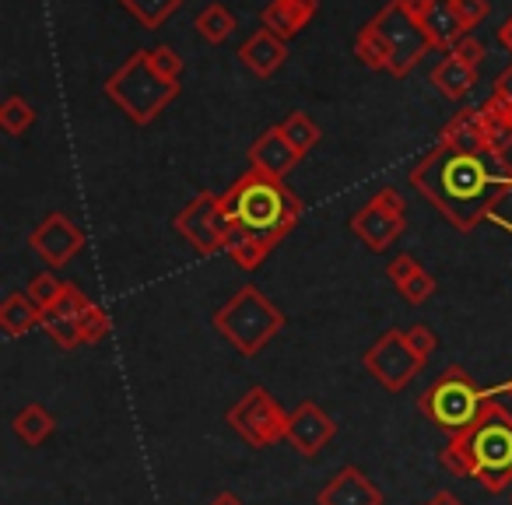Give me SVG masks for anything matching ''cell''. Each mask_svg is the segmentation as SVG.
<instances>
[{
	"mask_svg": "<svg viewBox=\"0 0 512 505\" xmlns=\"http://www.w3.org/2000/svg\"><path fill=\"white\" fill-rule=\"evenodd\" d=\"M477 113H481L484 144H488V151H495V155H505V151L512 148V109L505 106L502 99H495V95H491V99L484 102Z\"/></svg>",
	"mask_w": 512,
	"mask_h": 505,
	"instance_id": "44dd1931",
	"label": "cell"
},
{
	"mask_svg": "<svg viewBox=\"0 0 512 505\" xmlns=\"http://www.w3.org/2000/svg\"><path fill=\"white\" fill-rule=\"evenodd\" d=\"M32 123H36V109H32L22 95H11V99H4V106H0V127L8 130V134H15V137L25 134Z\"/></svg>",
	"mask_w": 512,
	"mask_h": 505,
	"instance_id": "f546056e",
	"label": "cell"
},
{
	"mask_svg": "<svg viewBox=\"0 0 512 505\" xmlns=\"http://www.w3.org/2000/svg\"><path fill=\"white\" fill-rule=\"evenodd\" d=\"M221 207L232 218V225H242L256 235H271L278 242L302 218V200L281 179H271L256 169H249L232 190H225Z\"/></svg>",
	"mask_w": 512,
	"mask_h": 505,
	"instance_id": "3957f363",
	"label": "cell"
},
{
	"mask_svg": "<svg viewBox=\"0 0 512 505\" xmlns=\"http://www.w3.org/2000/svg\"><path fill=\"white\" fill-rule=\"evenodd\" d=\"M123 8H127L144 29H158L172 11L183 8V0H123Z\"/></svg>",
	"mask_w": 512,
	"mask_h": 505,
	"instance_id": "83f0119b",
	"label": "cell"
},
{
	"mask_svg": "<svg viewBox=\"0 0 512 505\" xmlns=\"http://www.w3.org/2000/svg\"><path fill=\"white\" fill-rule=\"evenodd\" d=\"M281 134L292 141V148L299 151V155H309V151L320 144V127H316L313 120H309L306 113H292L285 123H281Z\"/></svg>",
	"mask_w": 512,
	"mask_h": 505,
	"instance_id": "f1b7e54d",
	"label": "cell"
},
{
	"mask_svg": "<svg viewBox=\"0 0 512 505\" xmlns=\"http://www.w3.org/2000/svg\"><path fill=\"white\" fill-rule=\"evenodd\" d=\"M407 11L418 18L432 46H449L453 50L456 39L467 36L460 15H456V0H404Z\"/></svg>",
	"mask_w": 512,
	"mask_h": 505,
	"instance_id": "5bb4252c",
	"label": "cell"
},
{
	"mask_svg": "<svg viewBox=\"0 0 512 505\" xmlns=\"http://www.w3.org/2000/svg\"><path fill=\"white\" fill-rule=\"evenodd\" d=\"M379 29V36L390 43V50H393V64H390V71L393 74H407L411 71V64L421 57V53L428 50V36H425V29L418 25V18L407 11V4L404 0H397V4H390V8L383 11V15L372 22Z\"/></svg>",
	"mask_w": 512,
	"mask_h": 505,
	"instance_id": "30bf717a",
	"label": "cell"
},
{
	"mask_svg": "<svg viewBox=\"0 0 512 505\" xmlns=\"http://www.w3.org/2000/svg\"><path fill=\"white\" fill-rule=\"evenodd\" d=\"M474 81H477V71L463 64V60H456L453 53H449L442 64H435V71H432V85L453 102H460L463 95L474 88Z\"/></svg>",
	"mask_w": 512,
	"mask_h": 505,
	"instance_id": "603a6c76",
	"label": "cell"
},
{
	"mask_svg": "<svg viewBox=\"0 0 512 505\" xmlns=\"http://www.w3.org/2000/svg\"><path fill=\"white\" fill-rule=\"evenodd\" d=\"M355 53H358V60H362V64L369 67V71H390V64H393L390 43H386V39L379 36L376 25H365V29L358 32Z\"/></svg>",
	"mask_w": 512,
	"mask_h": 505,
	"instance_id": "484cf974",
	"label": "cell"
},
{
	"mask_svg": "<svg viewBox=\"0 0 512 505\" xmlns=\"http://www.w3.org/2000/svg\"><path fill=\"white\" fill-rule=\"evenodd\" d=\"M64 288H67V281H57V274L43 271V274H36V278L29 281V299L46 313V309H53L60 302Z\"/></svg>",
	"mask_w": 512,
	"mask_h": 505,
	"instance_id": "4dcf8cb0",
	"label": "cell"
},
{
	"mask_svg": "<svg viewBox=\"0 0 512 505\" xmlns=\"http://www.w3.org/2000/svg\"><path fill=\"white\" fill-rule=\"evenodd\" d=\"M442 141L456 144V148H470V151H488L484 144V127H481V113L477 109H463L456 113V120L442 130Z\"/></svg>",
	"mask_w": 512,
	"mask_h": 505,
	"instance_id": "d4e9b609",
	"label": "cell"
},
{
	"mask_svg": "<svg viewBox=\"0 0 512 505\" xmlns=\"http://www.w3.org/2000/svg\"><path fill=\"white\" fill-rule=\"evenodd\" d=\"M411 183L453 221L460 232H470L495 204L512 193V165L495 151H470L442 141L418 169Z\"/></svg>",
	"mask_w": 512,
	"mask_h": 505,
	"instance_id": "6da1fadb",
	"label": "cell"
},
{
	"mask_svg": "<svg viewBox=\"0 0 512 505\" xmlns=\"http://www.w3.org/2000/svg\"><path fill=\"white\" fill-rule=\"evenodd\" d=\"M491 397V386H477L470 379V372L463 365H449L432 386L418 397V411L432 421L435 428L442 432H463L467 425H474V418L481 414V407L488 404Z\"/></svg>",
	"mask_w": 512,
	"mask_h": 505,
	"instance_id": "5b68a950",
	"label": "cell"
},
{
	"mask_svg": "<svg viewBox=\"0 0 512 505\" xmlns=\"http://www.w3.org/2000/svg\"><path fill=\"white\" fill-rule=\"evenodd\" d=\"M316 15V0H274L264 11V29L278 39H292L302 32V25Z\"/></svg>",
	"mask_w": 512,
	"mask_h": 505,
	"instance_id": "d6986e66",
	"label": "cell"
},
{
	"mask_svg": "<svg viewBox=\"0 0 512 505\" xmlns=\"http://www.w3.org/2000/svg\"><path fill=\"white\" fill-rule=\"evenodd\" d=\"M288 414L278 400L271 397V390L264 386H249L232 407H228V425L242 442H249L253 449H271L281 439H288Z\"/></svg>",
	"mask_w": 512,
	"mask_h": 505,
	"instance_id": "52a82bcc",
	"label": "cell"
},
{
	"mask_svg": "<svg viewBox=\"0 0 512 505\" xmlns=\"http://www.w3.org/2000/svg\"><path fill=\"white\" fill-rule=\"evenodd\" d=\"M197 32L207 39V43H225V39L235 32V15L225 8V4H211V8L200 11Z\"/></svg>",
	"mask_w": 512,
	"mask_h": 505,
	"instance_id": "4316f807",
	"label": "cell"
},
{
	"mask_svg": "<svg viewBox=\"0 0 512 505\" xmlns=\"http://www.w3.org/2000/svg\"><path fill=\"white\" fill-rule=\"evenodd\" d=\"M11 432L18 435V442H22V446L36 449V446H43L53 432H57V418H53L43 404H29V407H22V411L15 414V421H11Z\"/></svg>",
	"mask_w": 512,
	"mask_h": 505,
	"instance_id": "7402d4cb",
	"label": "cell"
},
{
	"mask_svg": "<svg viewBox=\"0 0 512 505\" xmlns=\"http://www.w3.org/2000/svg\"><path fill=\"white\" fill-rule=\"evenodd\" d=\"M400 295H404L411 306H421V302H428L435 295V278L428 271H421V274H414L411 281H407L404 288H400Z\"/></svg>",
	"mask_w": 512,
	"mask_h": 505,
	"instance_id": "e575fe53",
	"label": "cell"
},
{
	"mask_svg": "<svg viewBox=\"0 0 512 505\" xmlns=\"http://www.w3.org/2000/svg\"><path fill=\"white\" fill-rule=\"evenodd\" d=\"M148 60H151V67H155V71L162 74L165 81H179V74H183V57H179L176 50H169V46L148 50Z\"/></svg>",
	"mask_w": 512,
	"mask_h": 505,
	"instance_id": "d6a6232c",
	"label": "cell"
},
{
	"mask_svg": "<svg viewBox=\"0 0 512 505\" xmlns=\"http://www.w3.org/2000/svg\"><path fill=\"white\" fill-rule=\"evenodd\" d=\"M488 0H456V15H460L463 29H477L488 18Z\"/></svg>",
	"mask_w": 512,
	"mask_h": 505,
	"instance_id": "8d00e7d4",
	"label": "cell"
},
{
	"mask_svg": "<svg viewBox=\"0 0 512 505\" xmlns=\"http://www.w3.org/2000/svg\"><path fill=\"white\" fill-rule=\"evenodd\" d=\"M274 246H278V239H271V235H256L242 225H232L225 235V253L242 267V271H256V267L271 257Z\"/></svg>",
	"mask_w": 512,
	"mask_h": 505,
	"instance_id": "ac0fdd59",
	"label": "cell"
},
{
	"mask_svg": "<svg viewBox=\"0 0 512 505\" xmlns=\"http://www.w3.org/2000/svg\"><path fill=\"white\" fill-rule=\"evenodd\" d=\"M498 393H509V397H512V379H505V383L491 386V397H498Z\"/></svg>",
	"mask_w": 512,
	"mask_h": 505,
	"instance_id": "ee69618b",
	"label": "cell"
},
{
	"mask_svg": "<svg viewBox=\"0 0 512 505\" xmlns=\"http://www.w3.org/2000/svg\"><path fill=\"white\" fill-rule=\"evenodd\" d=\"M407 344H411V351L421 362H428V358L439 351V337H435V330H428L425 323H414V327L407 330Z\"/></svg>",
	"mask_w": 512,
	"mask_h": 505,
	"instance_id": "836d02e7",
	"label": "cell"
},
{
	"mask_svg": "<svg viewBox=\"0 0 512 505\" xmlns=\"http://www.w3.org/2000/svg\"><path fill=\"white\" fill-rule=\"evenodd\" d=\"M509 502H512V495H509Z\"/></svg>",
	"mask_w": 512,
	"mask_h": 505,
	"instance_id": "bcb514c9",
	"label": "cell"
},
{
	"mask_svg": "<svg viewBox=\"0 0 512 505\" xmlns=\"http://www.w3.org/2000/svg\"><path fill=\"white\" fill-rule=\"evenodd\" d=\"M414 274H421V264L411 257V253H400V257H393V264L386 267V278H390L397 288H404L407 281L414 278Z\"/></svg>",
	"mask_w": 512,
	"mask_h": 505,
	"instance_id": "d590c367",
	"label": "cell"
},
{
	"mask_svg": "<svg viewBox=\"0 0 512 505\" xmlns=\"http://www.w3.org/2000/svg\"><path fill=\"white\" fill-rule=\"evenodd\" d=\"M29 246L43 257V264L60 271V267H67L85 249V232L67 214L57 211V214H46L43 225L29 235Z\"/></svg>",
	"mask_w": 512,
	"mask_h": 505,
	"instance_id": "8fae6325",
	"label": "cell"
},
{
	"mask_svg": "<svg viewBox=\"0 0 512 505\" xmlns=\"http://www.w3.org/2000/svg\"><path fill=\"white\" fill-rule=\"evenodd\" d=\"M239 57H242V64L256 74V78H271V74L285 64L288 50H285V39H278L274 32L260 29L253 39H246V43H242Z\"/></svg>",
	"mask_w": 512,
	"mask_h": 505,
	"instance_id": "e0dca14e",
	"label": "cell"
},
{
	"mask_svg": "<svg viewBox=\"0 0 512 505\" xmlns=\"http://www.w3.org/2000/svg\"><path fill=\"white\" fill-rule=\"evenodd\" d=\"M428 505H463V502L453 495V491H446V488H442V491H435V495L428 498Z\"/></svg>",
	"mask_w": 512,
	"mask_h": 505,
	"instance_id": "60d3db41",
	"label": "cell"
},
{
	"mask_svg": "<svg viewBox=\"0 0 512 505\" xmlns=\"http://www.w3.org/2000/svg\"><path fill=\"white\" fill-rule=\"evenodd\" d=\"M81 320L85 316H74L67 309H46L43 313V330L50 334V341L57 344L60 351H74L81 348Z\"/></svg>",
	"mask_w": 512,
	"mask_h": 505,
	"instance_id": "cb8c5ba5",
	"label": "cell"
},
{
	"mask_svg": "<svg viewBox=\"0 0 512 505\" xmlns=\"http://www.w3.org/2000/svg\"><path fill=\"white\" fill-rule=\"evenodd\" d=\"M43 327V309L29 299V292H11L0 302V330L8 337H25Z\"/></svg>",
	"mask_w": 512,
	"mask_h": 505,
	"instance_id": "ffe728a7",
	"label": "cell"
},
{
	"mask_svg": "<svg viewBox=\"0 0 512 505\" xmlns=\"http://www.w3.org/2000/svg\"><path fill=\"white\" fill-rule=\"evenodd\" d=\"M299 158L302 155L292 148V141L281 134V127L264 130L260 141H253V148H249V165H253L256 172L271 176V179H285L288 172L299 165Z\"/></svg>",
	"mask_w": 512,
	"mask_h": 505,
	"instance_id": "9a60e30c",
	"label": "cell"
},
{
	"mask_svg": "<svg viewBox=\"0 0 512 505\" xmlns=\"http://www.w3.org/2000/svg\"><path fill=\"white\" fill-rule=\"evenodd\" d=\"M214 330H218L239 355L253 358L285 330V313H281L260 288L246 285L214 313Z\"/></svg>",
	"mask_w": 512,
	"mask_h": 505,
	"instance_id": "277c9868",
	"label": "cell"
},
{
	"mask_svg": "<svg viewBox=\"0 0 512 505\" xmlns=\"http://www.w3.org/2000/svg\"><path fill=\"white\" fill-rule=\"evenodd\" d=\"M498 39H502V46H505V50L512 53V18H509V22L502 25V29H498Z\"/></svg>",
	"mask_w": 512,
	"mask_h": 505,
	"instance_id": "7bdbcfd3",
	"label": "cell"
},
{
	"mask_svg": "<svg viewBox=\"0 0 512 505\" xmlns=\"http://www.w3.org/2000/svg\"><path fill=\"white\" fill-rule=\"evenodd\" d=\"M425 505H428V502H425Z\"/></svg>",
	"mask_w": 512,
	"mask_h": 505,
	"instance_id": "7dc6e473",
	"label": "cell"
},
{
	"mask_svg": "<svg viewBox=\"0 0 512 505\" xmlns=\"http://www.w3.org/2000/svg\"><path fill=\"white\" fill-rule=\"evenodd\" d=\"M337 435V421L323 411L316 400H302L292 414H288V439L299 456H316L330 439Z\"/></svg>",
	"mask_w": 512,
	"mask_h": 505,
	"instance_id": "7c38bea8",
	"label": "cell"
},
{
	"mask_svg": "<svg viewBox=\"0 0 512 505\" xmlns=\"http://www.w3.org/2000/svg\"><path fill=\"white\" fill-rule=\"evenodd\" d=\"M106 95L134 123H151L179 95V81H165L162 74L151 67L148 50H141L109 78Z\"/></svg>",
	"mask_w": 512,
	"mask_h": 505,
	"instance_id": "8992f818",
	"label": "cell"
},
{
	"mask_svg": "<svg viewBox=\"0 0 512 505\" xmlns=\"http://www.w3.org/2000/svg\"><path fill=\"white\" fill-rule=\"evenodd\" d=\"M316 505H383V491L362 467L348 463L316 491Z\"/></svg>",
	"mask_w": 512,
	"mask_h": 505,
	"instance_id": "4fadbf2b",
	"label": "cell"
},
{
	"mask_svg": "<svg viewBox=\"0 0 512 505\" xmlns=\"http://www.w3.org/2000/svg\"><path fill=\"white\" fill-rule=\"evenodd\" d=\"M351 232H355L358 239L372 249V253H386V249L404 235V218L383 211L376 200H369V204L351 218Z\"/></svg>",
	"mask_w": 512,
	"mask_h": 505,
	"instance_id": "2e32d148",
	"label": "cell"
},
{
	"mask_svg": "<svg viewBox=\"0 0 512 505\" xmlns=\"http://www.w3.org/2000/svg\"><path fill=\"white\" fill-rule=\"evenodd\" d=\"M211 505H242V498L235 495V491H218V495L211 498Z\"/></svg>",
	"mask_w": 512,
	"mask_h": 505,
	"instance_id": "b9f144b4",
	"label": "cell"
},
{
	"mask_svg": "<svg viewBox=\"0 0 512 505\" xmlns=\"http://www.w3.org/2000/svg\"><path fill=\"white\" fill-rule=\"evenodd\" d=\"M109 330H113V323H109L106 309L92 306L85 313V320H81V341H85V344H99V341H106V337H109Z\"/></svg>",
	"mask_w": 512,
	"mask_h": 505,
	"instance_id": "1f68e13d",
	"label": "cell"
},
{
	"mask_svg": "<svg viewBox=\"0 0 512 505\" xmlns=\"http://www.w3.org/2000/svg\"><path fill=\"white\" fill-rule=\"evenodd\" d=\"M439 463L453 477L477 481L491 495L505 491L512 484V411L488 400L474 425L456 432L442 446Z\"/></svg>",
	"mask_w": 512,
	"mask_h": 505,
	"instance_id": "7a4b0ae2",
	"label": "cell"
},
{
	"mask_svg": "<svg viewBox=\"0 0 512 505\" xmlns=\"http://www.w3.org/2000/svg\"><path fill=\"white\" fill-rule=\"evenodd\" d=\"M362 365H365V372L376 376L390 393H400V390H407V383L418 376V369L425 362H421L411 351V344H407V330H386V334L365 351Z\"/></svg>",
	"mask_w": 512,
	"mask_h": 505,
	"instance_id": "9c48e42d",
	"label": "cell"
},
{
	"mask_svg": "<svg viewBox=\"0 0 512 505\" xmlns=\"http://www.w3.org/2000/svg\"><path fill=\"white\" fill-rule=\"evenodd\" d=\"M449 53H453L456 60H463V64L474 67V71H477V64L484 60V43H477L474 36H463V39H456V46Z\"/></svg>",
	"mask_w": 512,
	"mask_h": 505,
	"instance_id": "74e56055",
	"label": "cell"
},
{
	"mask_svg": "<svg viewBox=\"0 0 512 505\" xmlns=\"http://www.w3.org/2000/svg\"><path fill=\"white\" fill-rule=\"evenodd\" d=\"M176 228H179V235L197 249L200 257H214V253L225 249V235H228V228H232V218H228L225 207H221L218 193L204 190L197 200H190V204L176 214Z\"/></svg>",
	"mask_w": 512,
	"mask_h": 505,
	"instance_id": "ba28073f",
	"label": "cell"
},
{
	"mask_svg": "<svg viewBox=\"0 0 512 505\" xmlns=\"http://www.w3.org/2000/svg\"><path fill=\"white\" fill-rule=\"evenodd\" d=\"M488 218H491V221H495V225H502V228H509V232H512V225H509V221H505V218H502V214H495V211H491V214H488Z\"/></svg>",
	"mask_w": 512,
	"mask_h": 505,
	"instance_id": "f6af8a7d",
	"label": "cell"
},
{
	"mask_svg": "<svg viewBox=\"0 0 512 505\" xmlns=\"http://www.w3.org/2000/svg\"><path fill=\"white\" fill-rule=\"evenodd\" d=\"M495 99H502L505 106L512 109V67H509V71L498 74V81H495Z\"/></svg>",
	"mask_w": 512,
	"mask_h": 505,
	"instance_id": "ab89813d",
	"label": "cell"
},
{
	"mask_svg": "<svg viewBox=\"0 0 512 505\" xmlns=\"http://www.w3.org/2000/svg\"><path fill=\"white\" fill-rule=\"evenodd\" d=\"M379 207H383V211H390V214H397V218H404V197H400L397 190H393V186H386V190H379L376 197Z\"/></svg>",
	"mask_w": 512,
	"mask_h": 505,
	"instance_id": "f35d334b",
	"label": "cell"
}]
</instances>
